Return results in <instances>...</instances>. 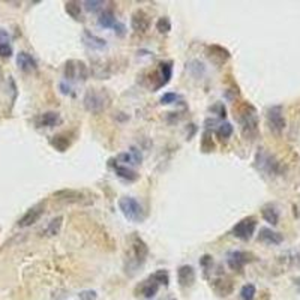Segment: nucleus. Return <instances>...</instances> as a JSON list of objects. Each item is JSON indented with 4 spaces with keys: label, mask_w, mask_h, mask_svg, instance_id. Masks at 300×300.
I'll use <instances>...</instances> for the list:
<instances>
[{
    "label": "nucleus",
    "mask_w": 300,
    "mask_h": 300,
    "mask_svg": "<svg viewBox=\"0 0 300 300\" xmlns=\"http://www.w3.org/2000/svg\"><path fill=\"white\" fill-rule=\"evenodd\" d=\"M234 117H237L242 126V132L246 138L254 140L258 135V116L254 105H251L249 102H243L237 108L234 107Z\"/></svg>",
    "instance_id": "1"
},
{
    "label": "nucleus",
    "mask_w": 300,
    "mask_h": 300,
    "mask_svg": "<svg viewBox=\"0 0 300 300\" xmlns=\"http://www.w3.org/2000/svg\"><path fill=\"white\" fill-rule=\"evenodd\" d=\"M129 248H131V252L128 255V264L125 269L128 275L132 276L146 263V258L149 255V248L137 233H132L129 237Z\"/></svg>",
    "instance_id": "2"
},
{
    "label": "nucleus",
    "mask_w": 300,
    "mask_h": 300,
    "mask_svg": "<svg viewBox=\"0 0 300 300\" xmlns=\"http://www.w3.org/2000/svg\"><path fill=\"white\" fill-rule=\"evenodd\" d=\"M83 105L92 114H99L111 105V96L105 89H89L83 98Z\"/></svg>",
    "instance_id": "3"
},
{
    "label": "nucleus",
    "mask_w": 300,
    "mask_h": 300,
    "mask_svg": "<svg viewBox=\"0 0 300 300\" xmlns=\"http://www.w3.org/2000/svg\"><path fill=\"white\" fill-rule=\"evenodd\" d=\"M120 212L123 216L131 222H143L146 219V212L143 206L137 201L134 197H122L117 201Z\"/></svg>",
    "instance_id": "4"
},
{
    "label": "nucleus",
    "mask_w": 300,
    "mask_h": 300,
    "mask_svg": "<svg viewBox=\"0 0 300 300\" xmlns=\"http://www.w3.org/2000/svg\"><path fill=\"white\" fill-rule=\"evenodd\" d=\"M63 75H65L66 81L84 83L87 81V78H89V68L83 60L71 59L65 63Z\"/></svg>",
    "instance_id": "5"
},
{
    "label": "nucleus",
    "mask_w": 300,
    "mask_h": 300,
    "mask_svg": "<svg viewBox=\"0 0 300 300\" xmlns=\"http://www.w3.org/2000/svg\"><path fill=\"white\" fill-rule=\"evenodd\" d=\"M255 168L261 173H266L269 176H279L282 174V165L276 161V158L266 152L264 149H260V152L255 156Z\"/></svg>",
    "instance_id": "6"
},
{
    "label": "nucleus",
    "mask_w": 300,
    "mask_h": 300,
    "mask_svg": "<svg viewBox=\"0 0 300 300\" xmlns=\"http://www.w3.org/2000/svg\"><path fill=\"white\" fill-rule=\"evenodd\" d=\"M266 117H267V125H269L270 131L275 135H281L284 132L285 126H287L282 107L281 105H273L270 108H267Z\"/></svg>",
    "instance_id": "7"
},
{
    "label": "nucleus",
    "mask_w": 300,
    "mask_h": 300,
    "mask_svg": "<svg viewBox=\"0 0 300 300\" xmlns=\"http://www.w3.org/2000/svg\"><path fill=\"white\" fill-rule=\"evenodd\" d=\"M255 228H257V219L254 216H248V218H243L242 221H239L233 230H231V234L243 242H248L252 239L254 233H255Z\"/></svg>",
    "instance_id": "8"
},
{
    "label": "nucleus",
    "mask_w": 300,
    "mask_h": 300,
    "mask_svg": "<svg viewBox=\"0 0 300 300\" xmlns=\"http://www.w3.org/2000/svg\"><path fill=\"white\" fill-rule=\"evenodd\" d=\"M254 260V255L245 251H233L227 255V264L231 270L242 273L243 267Z\"/></svg>",
    "instance_id": "9"
},
{
    "label": "nucleus",
    "mask_w": 300,
    "mask_h": 300,
    "mask_svg": "<svg viewBox=\"0 0 300 300\" xmlns=\"http://www.w3.org/2000/svg\"><path fill=\"white\" fill-rule=\"evenodd\" d=\"M210 285H212V288H213V291L219 294V296H222V297H227V296H230L231 293H233V290H234V282H233V279L231 278H228V276H225V275H219L218 278H215L212 282H210Z\"/></svg>",
    "instance_id": "10"
},
{
    "label": "nucleus",
    "mask_w": 300,
    "mask_h": 300,
    "mask_svg": "<svg viewBox=\"0 0 300 300\" xmlns=\"http://www.w3.org/2000/svg\"><path fill=\"white\" fill-rule=\"evenodd\" d=\"M44 210H45V204L44 203H38V204H35L33 207H30L28 212L20 218L18 221V227H21V228H24V227H30V225H33L35 222H38L39 218L44 215Z\"/></svg>",
    "instance_id": "11"
},
{
    "label": "nucleus",
    "mask_w": 300,
    "mask_h": 300,
    "mask_svg": "<svg viewBox=\"0 0 300 300\" xmlns=\"http://www.w3.org/2000/svg\"><path fill=\"white\" fill-rule=\"evenodd\" d=\"M206 56H207L209 60H210L213 65H216V66H222V65H224L225 62H228V59L231 57L230 51H228L227 48H224V47H221V45H216V44L209 45V47L206 48Z\"/></svg>",
    "instance_id": "12"
},
{
    "label": "nucleus",
    "mask_w": 300,
    "mask_h": 300,
    "mask_svg": "<svg viewBox=\"0 0 300 300\" xmlns=\"http://www.w3.org/2000/svg\"><path fill=\"white\" fill-rule=\"evenodd\" d=\"M131 28L135 33H144L150 28V17L147 15L146 11L137 9L131 17Z\"/></svg>",
    "instance_id": "13"
},
{
    "label": "nucleus",
    "mask_w": 300,
    "mask_h": 300,
    "mask_svg": "<svg viewBox=\"0 0 300 300\" xmlns=\"http://www.w3.org/2000/svg\"><path fill=\"white\" fill-rule=\"evenodd\" d=\"M159 284L152 278V276H149L146 281H143V282H140V285L135 288V294L137 296H143V297H146V299H152L153 296H156V293L159 291Z\"/></svg>",
    "instance_id": "14"
},
{
    "label": "nucleus",
    "mask_w": 300,
    "mask_h": 300,
    "mask_svg": "<svg viewBox=\"0 0 300 300\" xmlns=\"http://www.w3.org/2000/svg\"><path fill=\"white\" fill-rule=\"evenodd\" d=\"M56 200L59 201H63V203H75V204H80V203H86L84 198H87L84 195V192L77 191V189H60V191L54 192Z\"/></svg>",
    "instance_id": "15"
},
{
    "label": "nucleus",
    "mask_w": 300,
    "mask_h": 300,
    "mask_svg": "<svg viewBox=\"0 0 300 300\" xmlns=\"http://www.w3.org/2000/svg\"><path fill=\"white\" fill-rule=\"evenodd\" d=\"M177 281H179V285L182 288H189L194 285L195 282V270L192 266H180L179 270H177Z\"/></svg>",
    "instance_id": "16"
},
{
    "label": "nucleus",
    "mask_w": 300,
    "mask_h": 300,
    "mask_svg": "<svg viewBox=\"0 0 300 300\" xmlns=\"http://www.w3.org/2000/svg\"><path fill=\"white\" fill-rule=\"evenodd\" d=\"M173 77V62H161L159 63V71H158V84L153 90H158L161 87L167 86Z\"/></svg>",
    "instance_id": "17"
},
{
    "label": "nucleus",
    "mask_w": 300,
    "mask_h": 300,
    "mask_svg": "<svg viewBox=\"0 0 300 300\" xmlns=\"http://www.w3.org/2000/svg\"><path fill=\"white\" fill-rule=\"evenodd\" d=\"M83 42H84L86 47H89V48H92V50H95V51L104 50V48L107 47V41H105V39L96 36L95 33H92V32H89V30H84V32H83Z\"/></svg>",
    "instance_id": "18"
},
{
    "label": "nucleus",
    "mask_w": 300,
    "mask_h": 300,
    "mask_svg": "<svg viewBox=\"0 0 300 300\" xmlns=\"http://www.w3.org/2000/svg\"><path fill=\"white\" fill-rule=\"evenodd\" d=\"M60 123H62V117L56 111H47L39 117H36V125L41 128H54Z\"/></svg>",
    "instance_id": "19"
},
{
    "label": "nucleus",
    "mask_w": 300,
    "mask_h": 300,
    "mask_svg": "<svg viewBox=\"0 0 300 300\" xmlns=\"http://www.w3.org/2000/svg\"><path fill=\"white\" fill-rule=\"evenodd\" d=\"M17 65L23 72H35L38 69V63L33 59V56L26 51H20L17 54Z\"/></svg>",
    "instance_id": "20"
},
{
    "label": "nucleus",
    "mask_w": 300,
    "mask_h": 300,
    "mask_svg": "<svg viewBox=\"0 0 300 300\" xmlns=\"http://www.w3.org/2000/svg\"><path fill=\"white\" fill-rule=\"evenodd\" d=\"M258 240L266 245H281L284 242V236L281 233H276L270 228H261L258 234Z\"/></svg>",
    "instance_id": "21"
},
{
    "label": "nucleus",
    "mask_w": 300,
    "mask_h": 300,
    "mask_svg": "<svg viewBox=\"0 0 300 300\" xmlns=\"http://www.w3.org/2000/svg\"><path fill=\"white\" fill-rule=\"evenodd\" d=\"M114 173L120 177V179H123V180H128V182H135L138 180V174H137V171H134L131 167H126V165H120V164H116L114 165Z\"/></svg>",
    "instance_id": "22"
},
{
    "label": "nucleus",
    "mask_w": 300,
    "mask_h": 300,
    "mask_svg": "<svg viewBox=\"0 0 300 300\" xmlns=\"http://www.w3.org/2000/svg\"><path fill=\"white\" fill-rule=\"evenodd\" d=\"M261 215L266 222H269L270 225H278L279 222V210L276 209L275 204H266L261 209Z\"/></svg>",
    "instance_id": "23"
},
{
    "label": "nucleus",
    "mask_w": 300,
    "mask_h": 300,
    "mask_svg": "<svg viewBox=\"0 0 300 300\" xmlns=\"http://www.w3.org/2000/svg\"><path fill=\"white\" fill-rule=\"evenodd\" d=\"M65 11L68 12V15L71 18H74L75 21H83L81 15V5L75 0H69L65 3Z\"/></svg>",
    "instance_id": "24"
},
{
    "label": "nucleus",
    "mask_w": 300,
    "mask_h": 300,
    "mask_svg": "<svg viewBox=\"0 0 300 300\" xmlns=\"http://www.w3.org/2000/svg\"><path fill=\"white\" fill-rule=\"evenodd\" d=\"M50 144L59 152H66L68 147L71 146V140H69L68 134H59V135H54L50 140Z\"/></svg>",
    "instance_id": "25"
},
{
    "label": "nucleus",
    "mask_w": 300,
    "mask_h": 300,
    "mask_svg": "<svg viewBox=\"0 0 300 300\" xmlns=\"http://www.w3.org/2000/svg\"><path fill=\"white\" fill-rule=\"evenodd\" d=\"M116 23H117V20H116L114 12H113L111 9H104V11L99 14V17H98V24H99L101 28L110 29L113 28Z\"/></svg>",
    "instance_id": "26"
},
{
    "label": "nucleus",
    "mask_w": 300,
    "mask_h": 300,
    "mask_svg": "<svg viewBox=\"0 0 300 300\" xmlns=\"http://www.w3.org/2000/svg\"><path fill=\"white\" fill-rule=\"evenodd\" d=\"M200 147H201V152H203V153H210V152H213V150H215L213 135H212V132H210L209 129H206V131L203 132Z\"/></svg>",
    "instance_id": "27"
},
{
    "label": "nucleus",
    "mask_w": 300,
    "mask_h": 300,
    "mask_svg": "<svg viewBox=\"0 0 300 300\" xmlns=\"http://www.w3.org/2000/svg\"><path fill=\"white\" fill-rule=\"evenodd\" d=\"M62 224H63V216H57V218L51 219L50 224L45 228V234L47 236H57L62 230Z\"/></svg>",
    "instance_id": "28"
},
{
    "label": "nucleus",
    "mask_w": 300,
    "mask_h": 300,
    "mask_svg": "<svg viewBox=\"0 0 300 300\" xmlns=\"http://www.w3.org/2000/svg\"><path fill=\"white\" fill-rule=\"evenodd\" d=\"M233 131H234L233 125L228 123V122H224V123H221L218 126L216 134H218V137L221 140H227V138H230V137L233 135Z\"/></svg>",
    "instance_id": "29"
},
{
    "label": "nucleus",
    "mask_w": 300,
    "mask_h": 300,
    "mask_svg": "<svg viewBox=\"0 0 300 300\" xmlns=\"http://www.w3.org/2000/svg\"><path fill=\"white\" fill-rule=\"evenodd\" d=\"M186 68H188V71L191 72L194 77H200V75H203L204 74V65L201 63V62H198V60H191L188 65H186Z\"/></svg>",
    "instance_id": "30"
},
{
    "label": "nucleus",
    "mask_w": 300,
    "mask_h": 300,
    "mask_svg": "<svg viewBox=\"0 0 300 300\" xmlns=\"http://www.w3.org/2000/svg\"><path fill=\"white\" fill-rule=\"evenodd\" d=\"M255 294H257V288H255L254 284H246V285L242 287V290H240V297H242V300H254Z\"/></svg>",
    "instance_id": "31"
},
{
    "label": "nucleus",
    "mask_w": 300,
    "mask_h": 300,
    "mask_svg": "<svg viewBox=\"0 0 300 300\" xmlns=\"http://www.w3.org/2000/svg\"><path fill=\"white\" fill-rule=\"evenodd\" d=\"M159 285H164V287H168V284H170V275L167 270L164 269H161V270H156V272L153 273V275H150Z\"/></svg>",
    "instance_id": "32"
},
{
    "label": "nucleus",
    "mask_w": 300,
    "mask_h": 300,
    "mask_svg": "<svg viewBox=\"0 0 300 300\" xmlns=\"http://www.w3.org/2000/svg\"><path fill=\"white\" fill-rule=\"evenodd\" d=\"M105 2H101V0H86L83 2V6L89 11V12H96V11H101L104 8Z\"/></svg>",
    "instance_id": "33"
},
{
    "label": "nucleus",
    "mask_w": 300,
    "mask_h": 300,
    "mask_svg": "<svg viewBox=\"0 0 300 300\" xmlns=\"http://www.w3.org/2000/svg\"><path fill=\"white\" fill-rule=\"evenodd\" d=\"M156 30H158L159 33H168V32L171 30V21H170V18H167V17L159 18V20L156 21Z\"/></svg>",
    "instance_id": "34"
},
{
    "label": "nucleus",
    "mask_w": 300,
    "mask_h": 300,
    "mask_svg": "<svg viewBox=\"0 0 300 300\" xmlns=\"http://www.w3.org/2000/svg\"><path fill=\"white\" fill-rule=\"evenodd\" d=\"M180 99V95H177V93H174V92H168V93H164L162 96H161V104L162 105H168V104H174L176 101H179Z\"/></svg>",
    "instance_id": "35"
},
{
    "label": "nucleus",
    "mask_w": 300,
    "mask_h": 300,
    "mask_svg": "<svg viewBox=\"0 0 300 300\" xmlns=\"http://www.w3.org/2000/svg\"><path fill=\"white\" fill-rule=\"evenodd\" d=\"M200 264H201V267L204 269V273H207L210 269H212V266H213V257L212 255H203L201 257V260H200Z\"/></svg>",
    "instance_id": "36"
},
{
    "label": "nucleus",
    "mask_w": 300,
    "mask_h": 300,
    "mask_svg": "<svg viewBox=\"0 0 300 300\" xmlns=\"http://www.w3.org/2000/svg\"><path fill=\"white\" fill-rule=\"evenodd\" d=\"M12 56V45L9 41L0 42V57H11Z\"/></svg>",
    "instance_id": "37"
},
{
    "label": "nucleus",
    "mask_w": 300,
    "mask_h": 300,
    "mask_svg": "<svg viewBox=\"0 0 300 300\" xmlns=\"http://www.w3.org/2000/svg\"><path fill=\"white\" fill-rule=\"evenodd\" d=\"M96 297H98V294H96L95 290H84L78 294L80 300H96Z\"/></svg>",
    "instance_id": "38"
},
{
    "label": "nucleus",
    "mask_w": 300,
    "mask_h": 300,
    "mask_svg": "<svg viewBox=\"0 0 300 300\" xmlns=\"http://www.w3.org/2000/svg\"><path fill=\"white\" fill-rule=\"evenodd\" d=\"M212 111H216L218 113V116L221 119H225L227 117V111H225V107H224V104H216L215 107H212Z\"/></svg>",
    "instance_id": "39"
},
{
    "label": "nucleus",
    "mask_w": 300,
    "mask_h": 300,
    "mask_svg": "<svg viewBox=\"0 0 300 300\" xmlns=\"http://www.w3.org/2000/svg\"><path fill=\"white\" fill-rule=\"evenodd\" d=\"M113 29H114V32H116V35H117V36H125V33H126V28H125V24H122V23H119V21L113 26Z\"/></svg>",
    "instance_id": "40"
},
{
    "label": "nucleus",
    "mask_w": 300,
    "mask_h": 300,
    "mask_svg": "<svg viewBox=\"0 0 300 300\" xmlns=\"http://www.w3.org/2000/svg\"><path fill=\"white\" fill-rule=\"evenodd\" d=\"M60 90H62L63 95H72V89H71L69 84H68V87H66L65 83H60Z\"/></svg>",
    "instance_id": "41"
},
{
    "label": "nucleus",
    "mask_w": 300,
    "mask_h": 300,
    "mask_svg": "<svg viewBox=\"0 0 300 300\" xmlns=\"http://www.w3.org/2000/svg\"><path fill=\"white\" fill-rule=\"evenodd\" d=\"M171 300H176V299H171Z\"/></svg>",
    "instance_id": "42"
}]
</instances>
